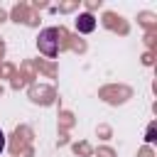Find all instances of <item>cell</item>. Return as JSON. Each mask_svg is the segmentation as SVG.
Here are the masks:
<instances>
[{"instance_id":"1","label":"cell","mask_w":157,"mask_h":157,"mask_svg":"<svg viewBox=\"0 0 157 157\" xmlns=\"http://www.w3.org/2000/svg\"><path fill=\"white\" fill-rule=\"evenodd\" d=\"M59 32L54 29V27H47V29H42L39 32V39H37V47H39V52L42 54H47V56H56V52H59Z\"/></svg>"},{"instance_id":"2","label":"cell","mask_w":157,"mask_h":157,"mask_svg":"<svg viewBox=\"0 0 157 157\" xmlns=\"http://www.w3.org/2000/svg\"><path fill=\"white\" fill-rule=\"evenodd\" d=\"M76 29H78V32H83V34L93 32V29H96V20H93V15H91V12L78 15V20H76Z\"/></svg>"},{"instance_id":"3","label":"cell","mask_w":157,"mask_h":157,"mask_svg":"<svg viewBox=\"0 0 157 157\" xmlns=\"http://www.w3.org/2000/svg\"><path fill=\"white\" fill-rule=\"evenodd\" d=\"M147 142H152L155 140V125H150V130H147V137H145Z\"/></svg>"},{"instance_id":"4","label":"cell","mask_w":157,"mask_h":157,"mask_svg":"<svg viewBox=\"0 0 157 157\" xmlns=\"http://www.w3.org/2000/svg\"><path fill=\"white\" fill-rule=\"evenodd\" d=\"M2 150H5V132L0 130V152H2Z\"/></svg>"}]
</instances>
